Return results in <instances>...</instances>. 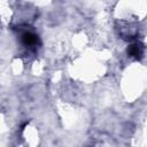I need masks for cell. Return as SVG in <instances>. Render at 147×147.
Instances as JSON below:
<instances>
[{
    "instance_id": "cell-1",
    "label": "cell",
    "mask_w": 147,
    "mask_h": 147,
    "mask_svg": "<svg viewBox=\"0 0 147 147\" xmlns=\"http://www.w3.org/2000/svg\"><path fill=\"white\" fill-rule=\"evenodd\" d=\"M21 42L28 49H33L34 51V49H37V47L39 45V38L36 33H33L31 31H25L21 36Z\"/></svg>"
},
{
    "instance_id": "cell-2",
    "label": "cell",
    "mask_w": 147,
    "mask_h": 147,
    "mask_svg": "<svg viewBox=\"0 0 147 147\" xmlns=\"http://www.w3.org/2000/svg\"><path fill=\"white\" fill-rule=\"evenodd\" d=\"M127 54L131 56V57H134V59H140L144 54V46L140 44V42H133L127 48Z\"/></svg>"
}]
</instances>
